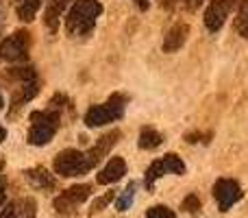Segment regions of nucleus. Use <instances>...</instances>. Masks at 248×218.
<instances>
[{
    "instance_id": "17",
    "label": "nucleus",
    "mask_w": 248,
    "mask_h": 218,
    "mask_svg": "<svg viewBox=\"0 0 248 218\" xmlns=\"http://www.w3.org/2000/svg\"><path fill=\"white\" fill-rule=\"evenodd\" d=\"M161 159H163V164H166L168 172H172V175H183L185 172V164L181 162L179 155L170 153V155H166V157H161Z\"/></svg>"
},
{
    "instance_id": "28",
    "label": "nucleus",
    "mask_w": 248,
    "mask_h": 218,
    "mask_svg": "<svg viewBox=\"0 0 248 218\" xmlns=\"http://www.w3.org/2000/svg\"><path fill=\"white\" fill-rule=\"evenodd\" d=\"M4 137H7V131H4V129H2V127H0V142H2V140H4Z\"/></svg>"
},
{
    "instance_id": "12",
    "label": "nucleus",
    "mask_w": 248,
    "mask_h": 218,
    "mask_svg": "<svg viewBox=\"0 0 248 218\" xmlns=\"http://www.w3.org/2000/svg\"><path fill=\"white\" fill-rule=\"evenodd\" d=\"M187 33H189V26L187 24H183V22L174 24L170 31H168L166 39H163V50H166V52H176L185 44Z\"/></svg>"
},
{
    "instance_id": "21",
    "label": "nucleus",
    "mask_w": 248,
    "mask_h": 218,
    "mask_svg": "<svg viewBox=\"0 0 248 218\" xmlns=\"http://www.w3.org/2000/svg\"><path fill=\"white\" fill-rule=\"evenodd\" d=\"M235 29L240 31V35H242V37H248V2H246V7L242 9V16L237 17V22H235Z\"/></svg>"
},
{
    "instance_id": "20",
    "label": "nucleus",
    "mask_w": 248,
    "mask_h": 218,
    "mask_svg": "<svg viewBox=\"0 0 248 218\" xmlns=\"http://www.w3.org/2000/svg\"><path fill=\"white\" fill-rule=\"evenodd\" d=\"M22 218H37V210H35V199H22Z\"/></svg>"
},
{
    "instance_id": "9",
    "label": "nucleus",
    "mask_w": 248,
    "mask_h": 218,
    "mask_svg": "<svg viewBox=\"0 0 248 218\" xmlns=\"http://www.w3.org/2000/svg\"><path fill=\"white\" fill-rule=\"evenodd\" d=\"M72 4V0H50L46 4V13H44V26H46L50 33H57L59 29V22L63 17V11Z\"/></svg>"
},
{
    "instance_id": "5",
    "label": "nucleus",
    "mask_w": 248,
    "mask_h": 218,
    "mask_svg": "<svg viewBox=\"0 0 248 218\" xmlns=\"http://www.w3.org/2000/svg\"><path fill=\"white\" fill-rule=\"evenodd\" d=\"M248 0H211L209 7L205 11V26L216 33V31L222 29V24L227 22L229 13H233L235 9H244Z\"/></svg>"
},
{
    "instance_id": "6",
    "label": "nucleus",
    "mask_w": 248,
    "mask_h": 218,
    "mask_svg": "<svg viewBox=\"0 0 248 218\" xmlns=\"http://www.w3.org/2000/svg\"><path fill=\"white\" fill-rule=\"evenodd\" d=\"M31 35L26 31H16L7 39L0 42V59L4 61H24L29 55Z\"/></svg>"
},
{
    "instance_id": "23",
    "label": "nucleus",
    "mask_w": 248,
    "mask_h": 218,
    "mask_svg": "<svg viewBox=\"0 0 248 218\" xmlns=\"http://www.w3.org/2000/svg\"><path fill=\"white\" fill-rule=\"evenodd\" d=\"M0 218H17V210L13 203H9L7 207H4L2 212H0Z\"/></svg>"
},
{
    "instance_id": "24",
    "label": "nucleus",
    "mask_w": 248,
    "mask_h": 218,
    "mask_svg": "<svg viewBox=\"0 0 248 218\" xmlns=\"http://www.w3.org/2000/svg\"><path fill=\"white\" fill-rule=\"evenodd\" d=\"M202 4V0H185V7L187 9H196V7H201Z\"/></svg>"
},
{
    "instance_id": "15",
    "label": "nucleus",
    "mask_w": 248,
    "mask_h": 218,
    "mask_svg": "<svg viewBox=\"0 0 248 218\" xmlns=\"http://www.w3.org/2000/svg\"><path fill=\"white\" fill-rule=\"evenodd\" d=\"M168 168L166 164H163V159H157V162H153L148 166V170H146V188H153V184L159 179L161 175H166Z\"/></svg>"
},
{
    "instance_id": "26",
    "label": "nucleus",
    "mask_w": 248,
    "mask_h": 218,
    "mask_svg": "<svg viewBox=\"0 0 248 218\" xmlns=\"http://www.w3.org/2000/svg\"><path fill=\"white\" fill-rule=\"evenodd\" d=\"M161 4L163 7H168V9H172L174 7V0H161Z\"/></svg>"
},
{
    "instance_id": "2",
    "label": "nucleus",
    "mask_w": 248,
    "mask_h": 218,
    "mask_svg": "<svg viewBox=\"0 0 248 218\" xmlns=\"http://www.w3.org/2000/svg\"><path fill=\"white\" fill-rule=\"evenodd\" d=\"M96 164H98V159L92 153V149L90 151L65 149L55 157V170L61 177H78L90 172Z\"/></svg>"
},
{
    "instance_id": "7",
    "label": "nucleus",
    "mask_w": 248,
    "mask_h": 218,
    "mask_svg": "<svg viewBox=\"0 0 248 218\" xmlns=\"http://www.w3.org/2000/svg\"><path fill=\"white\" fill-rule=\"evenodd\" d=\"M90 194H92V185H87V184L72 185V188H68L63 194H59V197L55 199V210L63 216H70L77 212V207L81 205L83 201L90 199Z\"/></svg>"
},
{
    "instance_id": "19",
    "label": "nucleus",
    "mask_w": 248,
    "mask_h": 218,
    "mask_svg": "<svg viewBox=\"0 0 248 218\" xmlns=\"http://www.w3.org/2000/svg\"><path fill=\"white\" fill-rule=\"evenodd\" d=\"M181 207H183V212H189V214H196V212L201 210V199H198L196 194H189V197H185V199H183Z\"/></svg>"
},
{
    "instance_id": "14",
    "label": "nucleus",
    "mask_w": 248,
    "mask_h": 218,
    "mask_svg": "<svg viewBox=\"0 0 248 218\" xmlns=\"http://www.w3.org/2000/svg\"><path fill=\"white\" fill-rule=\"evenodd\" d=\"M39 7H42V0H22L20 7H17V16H20V20L31 22Z\"/></svg>"
},
{
    "instance_id": "13",
    "label": "nucleus",
    "mask_w": 248,
    "mask_h": 218,
    "mask_svg": "<svg viewBox=\"0 0 248 218\" xmlns=\"http://www.w3.org/2000/svg\"><path fill=\"white\" fill-rule=\"evenodd\" d=\"M163 142V135L153 127H144L140 133V149L150 151V149H157L159 144Z\"/></svg>"
},
{
    "instance_id": "22",
    "label": "nucleus",
    "mask_w": 248,
    "mask_h": 218,
    "mask_svg": "<svg viewBox=\"0 0 248 218\" xmlns=\"http://www.w3.org/2000/svg\"><path fill=\"white\" fill-rule=\"evenodd\" d=\"M113 199H116V192H107L105 197H100L98 201H94V205H92V212H100L105 205H109Z\"/></svg>"
},
{
    "instance_id": "25",
    "label": "nucleus",
    "mask_w": 248,
    "mask_h": 218,
    "mask_svg": "<svg viewBox=\"0 0 248 218\" xmlns=\"http://www.w3.org/2000/svg\"><path fill=\"white\" fill-rule=\"evenodd\" d=\"M4 203V177H0V207Z\"/></svg>"
},
{
    "instance_id": "29",
    "label": "nucleus",
    "mask_w": 248,
    "mask_h": 218,
    "mask_svg": "<svg viewBox=\"0 0 248 218\" xmlns=\"http://www.w3.org/2000/svg\"><path fill=\"white\" fill-rule=\"evenodd\" d=\"M0 168H2V159H0Z\"/></svg>"
},
{
    "instance_id": "18",
    "label": "nucleus",
    "mask_w": 248,
    "mask_h": 218,
    "mask_svg": "<svg viewBox=\"0 0 248 218\" xmlns=\"http://www.w3.org/2000/svg\"><path fill=\"white\" fill-rule=\"evenodd\" d=\"M146 218H176V214L166 205H155L146 212Z\"/></svg>"
},
{
    "instance_id": "1",
    "label": "nucleus",
    "mask_w": 248,
    "mask_h": 218,
    "mask_svg": "<svg viewBox=\"0 0 248 218\" xmlns=\"http://www.w3.org/2000/svg\"><path fill=\"white\" fill-rule=\"evenodd\" d=\"M100 13H103L100 0H74L65 16V29L70 35H77V37L92 33Z\"/></svg>"
},
{
    "instance_id": "4",
    "label": "nucleus",
    "mask_w": 248,
    "mask_h": 218,
    "mask_svg": "<svg viewBox=\"0 0 248 218\" xmlns=\"http://www.w3.org/2000/svg\"><path fill=\"white\" fill-rule=\"evenodd\" d=\"M124 107H126V99L122 94H113L107 103L103 105H92L85 114V124L87 127H103L107 122L122 118Z\"/></svg>"
},
{
    "instance_id": "8",
    "label": "nucleus",
    "mask_w": 248,
    "mask_h": 218,
    "mask_svg": "<svg viewBox=\"0 0 248 218\" xmlns=\"http://www.w3.org/2000/svg\"><path fill=\"white\" fill-rule=\"evenodd\" d=\"M214 197L218 201L220 212H229L242 199V188L233 179H218L214 185Z\"/></svg>"
},
{
    "instance_id": "16",
    "label": "nucleus",
    "mask_w": 248,
    "mask_h": 218,
    "mask_svg": "<svg viewBox=\"0 0 248 218\" xmlns=\"http://www.w3.org/2000/svg\"><path fill=\"white\" fill-rule=\"evenodd\" d=\"M133 199H135V184H128L126 188L122 190V194L116 199V210H128L131 207V203H133Z\"/></svg>"
},
{
    "instance_id": "11",
    "label": "nucleus",
    "mask_w": 248,
    "mask_h": 218,
    "mask_svg": "<svg viewBox=\"0 0 248 218\" xmlns=\"http://www.w3.org/2000/svg\"><path fill=\"white\" fill-rule=\"evenodd\" d=\"M124 175H126V164H124V159L122 157H111L107 166L96 175V179H98V184L107 185V184H113V181L122 179Z\"/></svg>"
},
{
    "instance_id": "30",
    "label": "nucleus",
    "mask_w": 248,
    "mask_h": 218,
    "mask_svg": "<svg viewBox=\"0 0 248 218\" xmlns=\"http://www.w3.org/2000/svg\"><path fill=\"white\" fill-rule=\"evenodd\" d=\"M20 2H22V0H20Z\"/></svg>"
},
{
    "instance_id": "3",
    "label": "nucleus",
    "mask_w": 248,
    "mask_h": 218,
    "mask_svg": "<svg viewBox=\"0 0 248 218\" xmlns=\"http://www.w3.org/2000/svg\"><path fill=\"white\" fill-rule=\"evenodd\" d=\"M59 129V109L48 111H33L31 114V129H29V144L42 146L55 137Z\"/></svg>"
},
{
    "instance_id": "10",
    "label": "nucleus",
    "mask_w": 248,
    "mask_h": 218,
    "mask_svg": "<svg viewBox=\"0 0 248 218\" xmlns=\"http://www.w3.org/2000/svg\"><path fill=\"white\" fill-rule=\"evenodd\" d=\"M24 177H26V181L37 190H55V185H57V179L44 166L29 168V170H24Z\"/></svg>"
},
{
    "instance_id": "27",
    "label": "nucleus",
    "mask_w": 248,
    "mask_h": 218,
    "mask_svg": "<svg viewBox=\"0 0 248 218\" xmlns=\"http://www.w3.org/2000/svg\"><path fill=\"white\" fill-rule=\"evenodd\" d=\"M135 2H137V7H140V9H146V7H148V0H135Z\"/></svg>"
}]
</instances>
